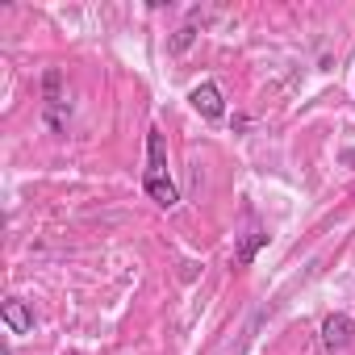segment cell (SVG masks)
Here are the masks:
<instances>
[{
    "mask_svg": "<svg viewBox=\"0 0 355 355\" xmlns=\"http://www.w3.org/2000/svg\"><path fill=\"white\" fill-rule=\"evenodd\" d=\"M142 193L159 205V209H175L180 205V189L171 180V167H167V142L163 130L150 125L146 130V171H142Z\"/></svg>",
    "mask_w": 355,
    "mask_h": 355,
    "instance_id": "cell-1",
    "label": "cell"
},
{
    "mask_svg": "<svg viewBox=\"0 0 355 355\" xmlns=\"http://www.w3.org/2000/svg\"><path fill=\"white\" fill-rule=\"evenodd\" d=\"M42 117L51 125V134H67V121H71V101L63 92V71L51 67L42 76Z\"/></svg>",
    "mask_w": 355,
    "mask_h": 355,
    "instance_id": "cell-2",
    "label": "cell"
},
{
    "mask_svg": "<svg viewBox=\"0 0 355 355\" xmlns=\"http://www.w3.org/2000/svg\"><path fill=\"white\" fill-rule=\"evenodd\" d=\"M351 343H355V318L330 313V318L322 322V347H326V355H343Z\"/></svg>",
    "mask_w": 355,
    "mask_h": 355,
    "instance_id": "cell-3",
    "label": "cell"
},
{
    "mask_svg": "<svg viewBox=\"0 0 355 355\" xmlns=\"http://www.w3.org/2000/svg\"><path fill=\"white\" fill-rule=\"evenodd\" d=\"M189 105H193L205 121H222V117H226V96H222V88H218L214 80H201V84L189 92Z\"/></svg>",
    "mask_w": 355,
    "mask_h": 355,
    "instance_id": "cell-4",
    "label": "cell"
},
{
    "mask_svg": "<svg viewBox=\"0 0 355 355\" xmlns=\"http://www.w3.org/2000/svg\"><path fill=\"white\" fill-rule=\"evenodd\" d=\"M0 318L13 334H34V309L21 301V297H5L0 301Z\"/></svg>",
    "mask_w": 355,
    "mask_h": 355,
    "instance_id": "cell-5",
    "label": "cell"
},
{
    "mask_svg": "<svg viewBox=\"0 0 355 355\" xmlns=\"http://www.w3.org/2000/svg\"><path fill=\"white\" fill-rule=\"evenodd\" d=\"M263 247H268V230H263V226H251V230L239 239V247H234V268H251Z\"/></svg>",
    "mask_w": 355,
    "mask_h": 355,
    "instance_id": "cell-6",
    "label": "cell"
},
{
    "mask_svg": "<svg viewBox=\"0 0 355 355\" xmlns=\"http://www.w3.org/2000/svg\"><path fill=\"white\" fill-rule=\"evenodd\" d=\"M193 42H197V26L189 21V26H180V30H175V38L167 42V51H171V55H184Z\"/></svg>",
    "mask_w": 355,
    "mask_h": 355,
    "instance_id": "cell-7",
    "label": "cell"
},
{
    "mask_svg": "<svg viewBox=\"0 0 355 355\" xmlns=\"http://www.w3.org/2000/svg\"><path fill=\"white\" fill-rule=\"evenodd\" d=\"M63 355H84V351H63Z\"/></svg>",
    "mask_w": 355,
    "mask_h": 355,
    "instance_id": "cell-8",
    "label": "cell"
},
{
    "mask_svg": "<svg viewBox=\"0 0 355 355\" xmlns=\"http://www.w3.org/2000/svg\"><path fill=\"white\" fill-rule=\"evenodd\" d=\"M0 355H13V351H9V347H5V351H0Z\"/></svg>",
    "mask_w": 355,
    "mask_h": 355,
    "instance_id": "cell-9",
    "label": "cell"
}]
</instances>
